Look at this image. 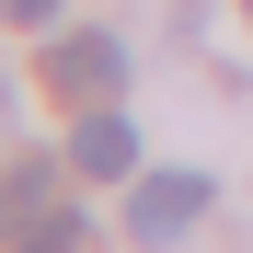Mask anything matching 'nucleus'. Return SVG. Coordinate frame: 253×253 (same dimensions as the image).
I'll list each match as a JSON object with an SVG mask.
<instances>
[{
    "mask_svg": "<svg viewBox=\"0 0 253 253\" xmlns=\"http://www.w3.org/2000/svg\"><path fill=\"white\" fill-rule=\"evenodd\" d=\"M115 81H126V46L92 35V23L46 46V92H58V104H115Z\"/></svg>",
    "mask_w": 253,
    "mask_h": 253,
    "instance_id": "f257e3e1",
    "label": "nucleus"
},
{
    "mask_svg": "<svg viewBox=\"0 0 253 253\" xmlns=\"http://www.w3.org/2000/svg\"><path fill=\"white\" fill-rule=\"evenodd\" d=\"M196 219H207V173H138V196H126L138 242H184Z\"/></svg>",
    "mask_w": 253,
    "mask_h": 253,
    "instance_id": "f03ea898",
    "label": "nucleus"
},
{
    "mask_svg": "<svg viewBox=\"0 0 253 253\" xmlns=\"http://www.w3.org/2000/svg\"><path fill=\"white\" fill-rule=\"evenodd\" d=\"M69 161L92 184H115V173H138V126H126L115 104H81V126H69Z\"/></svg>",
    "mask_w": 253,
    "mask_h": 253,
    "instance_id": "7ed1b4c3",
    "label": "nucleus"
},
{
    "mask_svg": "<svg viewBox=\"0 0 253 253\" xmlns=\"http://www.w3.org/2000/svg\"><path fill=\"white\" fill-rule=\"evenodd\" d=\"M0 253H81V207L46 196V207H23L12 230H0Z\"/></svg>",
    "mask_w": 253,
    "mask_h": 253,
    "instance_id": "20e7f679",
    "label": "nucleus"
},
{
    "mask_svg": "<svg viewBox=\"0 0 253 253\" xmlns=\"http://www.w3.org/2000/svg\"><path fill=\"white\" fill-rule=\"evenodd\" d=\"M46 184H58V173H46V161H12V173H0V230H12V219H23V207H46Z\"/></svg>",
    "mask_w": 253,
    "mask_h": 253,
    "instance_id": "39448f33",
    "label": "nucleus"
},
{
    "mask_svg": "<svg viewBox=\"0 0 253 253\" xmlns=\"http://www.w3.org/2000/svg\"><path fill=\"white\" fill-rule=\"evenodd\" d=\"M0 12H12V23H46V12H58V0H0Z\"/></svg>",
    "mask_w": 253,
    "mask_h": 253,
    "instance_id": "423d86ee",
    "label": "nucleus"
}]
</instances>
